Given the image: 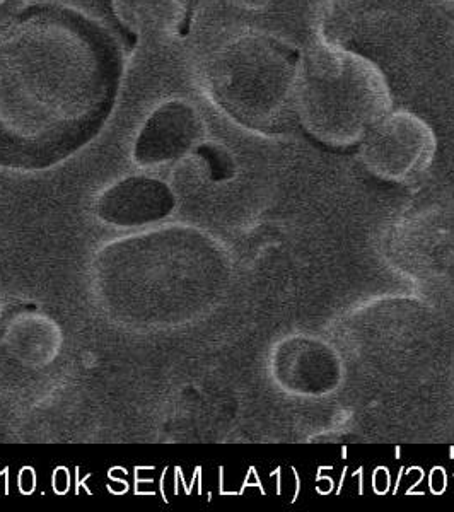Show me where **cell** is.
Listing matches in <instances>:
<instances>
[{"mask_svg":"<svg viewBox=\"0 0 454 512\" xmlns=\"http://www.w3.org/2000/svg\"><path fill=\"white\" fill-rule=\"evenodd\" d=\"M120 76L115 43L77 12L35 7L0 24V156L45 158L81 142Z\"/></svg>","mask_w":454,"mask_h":512,"instance_id":"cell-1","label":"cell"},{"mask_svg":"<svg viewBox=\"0 0 454 512\" xmlns=\"http://www.w3.org/2000/svg\"><path fill=\"white\" fill-rule=\"evenodd\" d=\"M297 111L316 134L349 139L385 117L390 88L364 55L321 43L304 53L292 77Z\"/></svg>","mask_w":454,"mask_h":512,"instance_id":"cell-2","label":"cell"},{"mask_svg":"<svg viewBox=\"0 0 454 512\" xmlns=\"http://www.w3.org/2000/svg\"><path fill=\"white\" fill-rule=\"evenodd\" d=\"M284 70L274 50L253 36L222 43L207 62L205 77L221 105L239 115L262 110L272 96H280L279 79Z\"/></svg>","mask_w":454,"mask_h":512,"instance_id":"cell-3","label":"cell"},{"mask_svg":"<svg viewBox=\"0 0 454 512\" xmlns=\"http://www.w3.org/2000/svg\"><path fill=\"white\" fill-rule=\"evenodd\" d=\"M195 127L197 117L190 106L180 101L166 103L147 122L140 139V156L151 161L168 158L187 144Z\"/></svg>","mask_w":454,"mask_h":512,"instance_id":"cell-4","label":"cell"},{"mask_svg":"<svg viewBox=\"0 0 454 512\" xmlns=\"http://www.w3.org/2000/svg\"><path fill=\"white\" fill-rule=\"evenodd\" d=\"M120 21L146 38H163L180 28L183 0H113Z\"/></svg>","mask_w":454,"mask_h":512,"instance_id":"cell-5","label":"cell"}]
</instances>
